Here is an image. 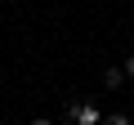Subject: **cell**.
<instances>
[{
    "instance_id": "obj_1",
    "label": "cell",
    "mask_w": 134,
    "mask_h": 125,
    "mask_svg": "<svg viewBox=\"0 0 134 125\" xmlns=\"http://www.w3.org/2000/svg\"><path fill=\"white\" fill-rule=\"evenodd\" d=\"M72 116H76L81 125H98V112H94V103H76V107H72Z\"/></svg>"
},
{
    "instance_id": "obj_2",
    "label": "cell",
    "mask_w": 134,
    "mask_h": 125,
    "mask_svg": "<svg viewBox=\"0 0 134 125\" xmlns=\"http://www.w3.org/2000/svg\"><path fill=\"white\" fill-rule=\"evenodd\" d=\"M103 85H107V89H121V85H125V72H121V67H107V72H103Z\"/></svg>"
},
{
    "instance_id": "obj_3",
    "label": "cell",
    "mask_w": 134,
    "mask_h": 125,
    "mask_svg": "<svg viewBox=\"0 0 134 125\" xmlns=\"http://www.w3.org/2000/svg\"><path fill=\"white\" fill-rule=\"evenodd\" d=\"M103 125H130V116H125V112H112V116H107Z\"/></svg>"
},
{
    "instance_id": "obj_4",
    "label": "cell",
    "mask_w": 134,
    "mask_h": 125,
    "mask_svg": "<svg viewBox=\"0 0 134 125\" xmlns=\"http://www.w3.org/2000/svg\"><path fill=\"white\" fill-rule=\"evenodd\" d=\"M121 72H125V76H130V81H134V54H130V58H125V62H121Z\"/></svg>"
},
{
    "instance_id": "obj_5",
    "label": "cell",
    "mask_w": 134,
    "mask_h": 125,
    "mask_svg": "<svg viewBox=\"0 0 134 125\" xmlns=\"http://www.w3.org/2000/svg\"><path fill=\"white\" fill-rule=\"evenodd\" d=\"M31 125H54V121H45V116H36V121H31Z\"/></svg>"
}]
</instances>
